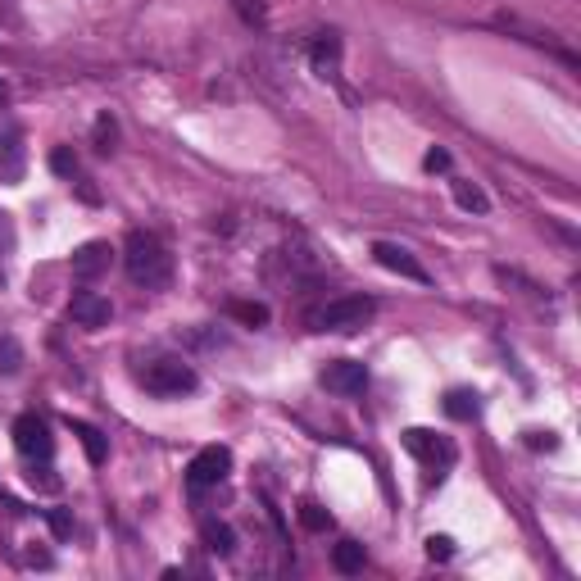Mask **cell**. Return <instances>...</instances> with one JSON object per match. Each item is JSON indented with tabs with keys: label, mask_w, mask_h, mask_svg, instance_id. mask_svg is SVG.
<instances>
[{
	"label": "cell",
	"mask_w": 581,
	"mask_h": 581,
	"mask_svg": "<svg viewBox=\"0 0 581 581\" xmlns=\"http://www.w3.org/2000/svg\"><path fill=\"white\" fill-rule=\"evenodd\" d=\"M123 268H128V277L137 286L159 291V286H168V277H173V255H168V246L159 237H150V232H128Z\"/></svg>",
	"instance_id": "6da1fadb"
},
{
	"label": "cell",
	"mask_w": 581,
	"mask_h": 581,
	"mask_svg": "<svg viewBox=\"0 0 581 581\" xmlns=\"http://www.w3.org/2000/svg\"><path fill=\"white\" fill-rule=\"evenodd\" d=\"M377 314V300L373 296H336V300H327V305H318V309H309V332H341V336H350V332H359V327L368 323V318Z\"/></svg>",
	"instance_id": "7a4b0ae2"
},
{
	"label": "cell",
	"mask_w": 581,
	"mask_h": 581,
	"mask_svg": "<svg viewBox=\"0 0 581 581\" xmlns=\"http://www.w3.org/2000/svg\"><path fill=\"white\" fill-rule=\"evenodd\" d=\"M137 377L150 395H159V400H182V395H191L200 386L196 368L182 364V359H155V364H146Z\"/></svg>",
	"instance_id": "3957f363"
},
{
	"label": "cell",
	"mask_w": 581,
	"mask_h": 581,
	"mask_svg": "<svg viewBox=\"0 0 581 581\" xmlns=\"http://www.w3.org/2000/svg\"><path fill=\"white\" fill-rule=\"evenodd\" d=\"M404 450H409L427 468V477H423L427 486L441 482V477L450 473V463H454V445L445 441V436L427 432V427H409V432H404Z\"/></svg>",
	"instance_id": "277c9868"
},
{
	"label": "cell",
	"mask_w": 581,
	"mask_h": 581,
	"mask_svg": "<svg viewBox=\"0 0 581 581\" xmlns=\"http://www.w3.org/2000/svg\"><path fill=\"white\" fill-rule=\"evenodd\" d=\"M14 450H19L28 463H46L50 454H55V436H50L46 418H37V414L14 418Z\"/></svg>",
	"instance_id": "5b68a950"
},
{
	"label": "cell",
	"mask_w": 581,
	"mask_h": 581,
	"mask_svg": "<svg viewBox=\"0 0 581 581\" xmlns=\"http://www.w3.org/2000/svg\"><path fill=\"white\" fill-rule=\"evenodd\" d=\"M227 473H232V450L227 445H205L187 468V486L191 491H209V486L227 482Z\"/></svg>",
	"instance_id": "8992f818"
},
{
	"label": "cell",
	"mask_w": 581,
	"mask_h": 581,
	"mask_svg": "<svg viewBox=\"0 0 581 581\" xmlns=\"http://www.w3.org/2000/svg\"><path fill=\"white\" fill-rule=\"evenodd\" d=\"M318 382L327 386L332 395H364V386H368V368L359 364V359H332V364L318 373Z\"/></svg>",
	"instance_id": "52a82bcc"
},
{
	"label": "cell",
	"mask_w": 581,
	"mask_h": 581,
	"mask_svg": "<svg viewBox=\"0 0 581 581\" xmlns=\"http://www.w3.org/2000/svg\"><path fill=\"white\" fill-rule=\"evenodd\" d=\"M69 318L78 327H87V332H100V327L114 318V309H109V300L100 296V291H73L69 300Z\"/></svg>",
	"instance_id": "ba28073f"
},
{
	"label": "cell",
	"mask_w": 581,
	"mask_h": 581,
	"mask_svg": "<svg viewBox=\"0 0 581 581\" xmlns=\"http://www.w3.org/2000/svg\"><path fill=\"white\" fill-rule=\"evenodd\" d=\"M373 259L386 268V273H400V277H409V282H427V268L418 264L404 246H395V241H373Z\"/></svg>",
	"instance_id": "9c48e42d"
},
{
	"label": "cell",
	"mask_w": 581,
	"mask_h": 581,
	"mask_svg": "<svg viewBox=\"0 0 581 581\" xmlns=\"http://www.w3.org/2000/svg\"><path fill=\"white\" fill-rule=\"evenodd\" d=\"M109 264H114L109 241H87V246L73 250V277H78V282H96L100 273H109Z\"/></svg>",
	"instance_id": "30bf717a"
},
{
	"label": "cell",
	"mask_w": 581,
	"mask_h": 581,
	"mask_svg": "<svg viewBox=\"0 0 581 581\" xmlns=\"http://www.w3.org/2000/svg\"><path fill=\"white\" fill-rule=\"evenodd\" d=\"M309 64H314L318 78H336V69H341V37L336 32H318L314 50H309Z\"/></svg>",
	"instance_id": "8fae6325"
},
{
	"label": "cell",
	"mask_w": 581,
	"mask_h": 581,
	"mask_svg": "<svg viewBox=\"0 0 581 581\" xmlns=\"http://www.w3.org/2000/svg\"><path fill=\"white\" fill-rule=\"evenodd\" d=\"M445 414H450L454 423H473V418L482 414V395L468 391V386H454V391L445 395Z\"/></svg>",
	"instance_id": "7c38bea8"
},
{
	"label": "cell",
	"mask_w": 581,
	"mask_h": 581,
	"mask_svg": "<svg viewBox=\"0 0 581 581\" xmlns=\"http://www.w3.org/2000/svg\"><path fill=\"white\" fill-rule=\"evenodd\" d=\"M200 541H205V550H209V554H218V559H227V554H237V532H232L227 522L205 518V527H200Z\"/></svg>",
	"instance_id": "4fadbf2b"
},
{
	"label": "cell",
	"mask_w": 581,
	"mask_h": 581,
	"mask_svg": "<svg viewBox=\"0 0 581 581\" xmlns=\"http://www.w3.org/2000/svg\"><path fill=\"white\" fill-rule=\"evenodd\" d=\"M69 427H73V436H78V441H82V450H87V459H91V463H96V468H100V463L109 459V445H105V436H100V432H96V427H91V423H82V418H69Z\"/></svg>",
	"instance_id": "5bb4252c"
},
{
	"label": "cell",
	"mask_w": 581,
	"mask_h": 581,
	"mask_svg": "<svg viewBox=\"0 0 581 581\" xmlns=\"http://www.w3.org/2000/svg\"><path fill=\"white\" fill-rule=\"evenodd\" d=\"M450 187H454V205H459V209H468V214H486V209H491V200H486V191L477 187V182L454 178Z\"/></svg>",
	"instance_id": "9a60e30c"
},
{
	"label": "cell",
	"mask_w": 581,
	"mask_h": 581,
	"mask_svg": "<svg viewBox=\"0 0 581 581\" xmlns=\"http://www.w3.org/2000/svg\"><path fill=\"white\" fill-rule=\"evenodd\" d=\"M332 563H336V572H345V577L364 572V545H359V541H341L332 550Z\"/></svg>",
	"instance_id": "2e32d148"
},
{
	"label": "cell",
	"mask_w": 581,
	"mask_h": 581,
	"mask_svg": "<svg viewBox=\"0 0 581 581\" xmlns=\"http://www.w3.org/2000/svg\"><path fill=\"white\" fill-rule=\"evenodd\" d=\"M227 314L237 318V323H246V327H264L268 323V305H259V300H232Z\"/></svg>",
	"instance_id": "e0dca14e"
},
{
	"label": "cell",
	"mask_w": 581,
	"mask_h": 581,
	"mask_svg": "<svg viewBox=\"0 0 581 581\" xmlns=\"http://www.w3.org/2000/svg\"><path fill=\"white\" fill-rule=\"evenodd\" d=\"M91 141H96V155H109V150L119 146V123H114V114H100L96 128H91Z\"/></svg>",
	"instance_id": "ac0fdd59"
},
{
	"label": "cell",
	"mask_w": 581,
	"mask_h": 581,
	"mask_svg": "<svg viewBox=\"0 0 581 581\" xmlns=\"http://www.w3.org/2000/svg\"><path fill=\"white\" fill-rule=\"evenodd\" d=\"M232 10H237V19L246 23V28H264V23H268L264 0H232Z\"/></svg>",
	"instance_id": "d6986e66"
},
{
	"label": "cell",
	"mask_w": 581,
	"mask_h": 581,
	"mask_svg": "<svg viewBox=\"0 0 581 581\" xmlns=\"http://www.w3.org/2000/svg\"><path fill=\"white\" fill-rule=\"evenodd\" d=\"M300 522H305L309 532H327V527H332V513H327L318 500H305L300 504Z\"/></svg>",
	"instance_id": "ffe728a7"
},
{
	"label": "cell",
	"mask_w": 581,
	"mask_h": 581,
	"mask_svg": "<svg viewBox=\"0 0 581 581\" xmlns=\"http://www.w3.org/2000/svg\"><path fill=\"white\" fill-rule=\"evenodd\" d=\"M50 168H55L60 178H69V182H78V178H82V164H78V155H73L69 146H60L55 155H50Z\"/></svg>",
	"instance_id": "44dd1931"
},
{
	"label": "cell",
	"mask_w": 581,
	"mask_h": 581,
	"mask_svg": "<svg viewBox=\"0 0 581 581\" xmlns=\"http://www.w3.org/2000/svg\"><path fill=\"white\" fill-rule=\"evenodd\" d=\"M23 368V350L14 336H0V373H19Z\"/></svg>",
	"instance_id": "7402d4cb"
},
{
	"label": "cell",
	"mask_w": 581,
	"mask_h": 581,
	"mask_svg": "<svg viewBox=\"0 0 581 581\" xmlns=\"http://www.w3.org/2000/svg\"><path fill=\"white\" fill-rule=\"evenodd\" d=\"M427 559H432V563H450L454 559V541H450V536H427Z\"/></svg>",
	"instance_id": "603a6c76"
},
{
	"label": "cell",
	"mask_w": 581,
	"mask_h": 581,
	"mask_svg": "<svg viewBox=\"0 0 581 581\" xmlns=\"http://www.w3.org/2000/svg\"><path fill=\"white\" fill-rule=\"evenodd\" d=\"M10 250H14V218L0 209V259L10 255Z\"/></svg>",
	"instance_id": "cb8c5ba5"
},
{
	"label": "cell",
	"mask_w": 581,
	"mask_h": 581,
	"mask_svg": "<svg viewBox=\"0 0 581 581\" xmlns=\"http://www.w3.org/2000/svg\"><path fill=\"white\" fill-rule=\"evenodd\" d=\"M423 168H427V173H445V168H450V155H445V150H427Z\"/></svg>",
	"instance_id": "d4e9b609"
},
{
	"label": "cell",
	"mask_w": 581,
	"mask_h": 581,
	"mask_svg": "<svg viewBox=\"0 0 581 581\" xmlns=\"http://www.w3.org/2000/svg\"><path fill=\"white\" fill-rule=\"evenodd\" d=\"M50 527H55V536H69V532H73L69 513H50Z\"/></svg>",
	"instance_id": "484cf974"
},
{
	"label": "cell",
	"mask_w": 581,
	"mask_h": 581,
	"mask_svg": "<svg viewBox=\"0 0 581 581\" xmlns=\"http://www.w3.org/2000/svg\"><path fill=\"white\" fill-rule=\"evenodd\" d=\"M527 445H532V450H541V445H545V450H554V436L550 432H527Z\"/></svg>",
	"instance_id": "4316f807"
},
{
	"label": "cell",
	"mask_w": 581,
	"mask_h": 581,
	"mask_svg": "<svg viewBox=\"0 0 581 581\" xmlns=\"http://www.w3.org/2000/svg\"><path fill=\"white\" fill-rule=\"evenodd\" d=\"M10 105V87H5V82H0V109Z\"/></svg>",
	"instance_id": "83f0119b"
}]
</instances>
